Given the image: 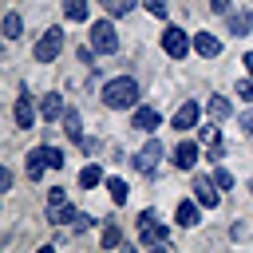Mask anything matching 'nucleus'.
<instances>
[{
  "mask_svg": "<svg viewBox=\"0 0 253 253\" xmlns=\"http://www.w3.org/2000/svg\"><path fill=\"white\" fill-rule=\"evenodd\" d=\"M20 32H24L20 12H8V16H4V36H8V40H20Z\"/></svg>",
  "mask_w": 253,
  "mask_h": 253,
  "instance_id": "22",
  "label": "nucleus"
},
{
  "mask_svg": "<svg viewBox=\"0 0 253 253\" xmlns=\"http://www.w3.org/2000/svg\"><path fill=\"white\" fill-rule=\"evenodd\" d=\"M249 190H253V182H249Z\"/></svg>",
  "mask_w": 253,
  "mask_h": 253,
  "instance_id": "37",
  "label": "nucleus"
},
{
  "mask_svg": "<svg viewBox=\"0 0 253 253\" xmlns=\"http://www.w3.org/2000/svg\"><path fill=\"white\" fill-rule=\"evenodd\" d=\"M174 166H178V170L198 166V142H178V150H174Z\"/></svg>",
  "mask_w": 253,
  "mask_h": 253,
  "instance_id": "15",
  "label": "nucleus"
},
{
  "mask_svg": "<svg viewBox=\"0 0 253 253\" xmlns=\"http://www.w3.org/2000/svg\"><path fill=\"white\" fill-rule=\"evenodd\" d=\"M63 111H67V107H63V95L47 91V95H43V103H40V115H43L47 123H59V119H63Z\"/></svg>",
  "mask_w": 253,
  "mask_h": 253,
  "instance_id": "12",
  "label": "nucleus"
},
{
  "mask_svg": "<svg viewBox=\"0 0 253 253\" xmlns=\"http://www.w3.org/2000/svg\"><path fill=\"white\" fill-rule=\"evenodd\" d=\"M217 190H221V186H217L213 178H194V198H198L206 210H213V206L221 202V194H217Z\"/></svg>",
  "mask_w": 253,
  "mask_h": 253,
  "instance_id": "9",
  "label": "nucleus"
},
{
  "mask_svg": "<svg viewBox=\"0 0 253 253\" xmlns=\"http://www.w3.org/2000/svg\"><path fill=\"white\" fill-rule=\"evenodd\" d=\"M194 51H198L202 59H217V55H221V40H217L213 32H194Z\"/></svg>",
  "mask_w": 253,
  "mask_h": 253,
  "instance_id": "10",
  "label": "nucleus"
},
{
  "mask_svg": "<svg viewBox=\"0 0 253 253\" xmlns=\"http://www.w3.org/2000/svg\"><path fill=\"white\" fill-rule=\"evenodd\" d=\"M115 245H123V229L111 221V225H103V249H115Z\"/></svg>",
  "mask_w": 253,
  "mask_h": 253,
  "instance_id": "24",
  "label": "nucleus"
},
{
  "mask_svg": "<svg viewBox=\"0 0 253 253\" xmlns=\"http://www.w3.org/2000/svg\"><path fill=\"white\" fill-rule=\"evenodd\" d=\"M142 4H146V12H150V16H158V20L166 16V0H142Z\"/></svg>",
  "mask_w": 253,
  "mask_h": 253,
  "instance_id": "28",
  "label": "nucleus"
},
{
  "mask_svg": "<svg viewBox=\"0 0 253 253\" xmlns=\"http://www.w3.org/2000/svg\"><path fill=\"white\" fill-rule=\"evenodd\" d=\"M213 182H217V186H221V190H229V186H233V174H229V170H221V166H217V170H213Z\"/></svg>",
  "mask_w": 253,
  "mask_h": 253,
  "instance_id": "27",
  "label": "nucleus"
},
{
  "mask_svg": "<svg viewBox=\"0 0 253 253\" xmlns=\"http://www.w3.org/2000/svg\"><path fill=\"white\" fill-rule=\"evenodd\" d=\"M221 154H225V142H221V138H213V142H210V158H213V162H221Z\"/></svg>",
  "mask_w": 253,
  "mask_h": 253,
  "instance_id": "30",
  "label": "nucleus"
},
{
  "mask_svg": "<svg viewBox=\"0 0 253 253\" xmlns=\"http://www.w3.org/2000/svg\"><path fill=\"white\" fill-rule=\"evenodd\" d=\"M162 51H166L170 59H186V51H190V36H186L182 28L170 24V28L162 32Z\"/></svg>",
  "mask_w": 253,
  "mask_h": 253,
  "instance_id": "5",
  "label": "nucleus"
},
{
  "mask_svg": "<svg viewBox=\"0 0 253 253\" xmlns=\"http://www.w3.org/2000/svg\"><path fill=\"white\" fill-rule=\"evenodd\" d=\"M59 202H67V194H63V186H55V190L47 194V206H59Z\"/></svg>",
  "mask_w": 253,
  "mask_h": 253,
  "instance_id": "32",
  "label": "nucleus"
},
{
  "mask_svg": "<svg viewBox=\"0 0 253 253\" xmlns=\"http://www.w3.org/2000/svg\"><path fill=\"white\" fill-rule=\"evenodd\" d=\"M158 162H162V142H158V138H150V142H146V146L134 154V170L150 178V174L158 170Z\"/></svg>",
  "mask_w": 253,
  "mask_h": 253,
  "instance_id": "6",
  "label": "nucleus"
},
{
  "mask_svg": "<svg viewBox=\"0 0 253 253\" xmlns=\"http://www.w3.org/2000/svg\"><path fill=\"white\" fill-rule=\"evenodd\" d=\"M59 51H63V28H47V32L36 40V47H32V59H36V63H51Z\"/></svg>",
  "mask_w": 253,
  "mask_h": 253,
  "instance_id": "2",
  "label": "nucleus"
},
{
  "mask_svg": "<svg viewBox=\"0 0 253 253\" xmlns=\"http://www.w3.org/2000/svg\"><path fill=\"white\" fill-rule=\"evenodd\" d=\"M241 130H245V134H253V111H245V115H241Z\"/></svg>",
  "mask_w": 253,
  "mask_h": 253,
  "instance_id": "34",
  "label": "nucleus"
},
{
  "mask_svg": "<svg viewBox=\"0 0 253 253\" xmlns=\"http://www.w3.org/2000/svg\"><path fill=\"white\" fill-rule=\"evenodd\" d=\"M198 115H202V107L190 99V103H182L178 111H174V119H170V126L178 130V134H186V130H194L198 126Z\"/></svg>",
  "mask_w": 253,
  "mask_h": 253,
  "instance_id": "8",
  "label": "nucleus"
},
{
  "mask_svg": "<svg viewBox=\"0 0 253 253\" xmlns=\"http://www.w3.org/2000/svg\"><path fill=\"white\" fill-rule=\"evenodd\" d=\"M206 111H210V119H217V123L233 115V107H229V99H225V95H213V99L206 103Z\"/></svg>",
  "mask_w": 253,
  "mask_h": 253,
  "instance_id": "18",
  "label": "nucleus"
},
{
  "mask_svg": "<svg viewBox=\"0 0 253 253\" xmlns=\"http://www.w3.org/2000/svg\"><path fill=\"white\" fill-rule=\"evenodd\" d=\"M229 36H249V28H253V12L249 8H241V12H229Z\"/></svg>",
  "mask_w": 253,
  "mask_h": 253,
  "instance_id": "14",
  "label": "nucleus"
},
{
  "mask_svg": "<svg viewBox=\"0 0 253 253\" xmlns=\"http://www.w3.org/2000/svg\"><path fill=\"white\" fill-rule=\"evenodd\" d=\"M210 12H221V16H229V12H233V4H229V0H210Z\"/></svg>",
  "mask_w": 253,
  "mask_h": 253,
  "instance_id": "31",
  "label": "nucleus"
},
{
  "mask_svg": "<svg viewBox=\"0 0 253 253\" xmlns=\"http://www.w3.org/2000/svg\"><path fill=\"white\" fill-rule=\"evenodd\" d=\"M12 115H16V126H20V130H32V123H36V107H32V95H28V91H20Z\"/></svg>",
  "mask_w": 253,
  "mask_h": 253,
  "instance_id": "11",
  "label": "nucleus"
},
{
  "mask_svg": "<svg viewBox=\"0 0 253 253\" xmlns=\"http://www.w3.org/2000/svg\"><path fill=\"white\" fill-rule=\"evenodd\" d=\"M63 16L75 20V24H83L87 20V0H63Z\"/></svg>",
  "mask_w": 253,
  "mask_h": 253,
  "instance_id": "21",
  "label": "nucleus"
},
{
  "mask_svg": "<svg viewBox=\"0 0 253 253\" xmlns=\"http://www.w3.org/2000/svg\"><path fill=\"white\" fill-rule=\"evenodd\" d=\"M103 107L111 111H126V107H138V83L130 75H115L103 83Z\"/></svg>",
  "mask_w": 253,
  "mask_h": 253,
  "instance_id": "1",
  "label": "nucleus"
},
{
  "mask_svg": "<svg viewBox=\"0 0 253 253\" xmlns=\"http://www.w3.org/2000/svg\"><path fill=\"white\" fill-rule=\"evenodd\" d=\"M43 154H47V166H51V170H63V162H67V154H63L59 146H43Z\"/></svg>",
  "mask_w": 253,
  "mask_h": 253,
  "instance_id": "26",
  "label": "nucleus"
},
{
  "mask_svg": "<svg viewBox=\"0 0 253 253\" xmlns=\"http://www.w3.org/2000/svg\"><path fill=\"white\" fill-rule=\"evenodd\" d=\"M138 233H142V245H150V249H162L166 245V225L154 221V210H142L138 213Z\"/></svg>",
  "mask_w": 253,
  "mask_h": 253,
  "instance_id": "4",
  "label": "nucleus"
},
{
  "mask_svg": "<svg viewBox=\"0 0 253 253\" xmlns=\"http://www.w3.org/2000/svg\"><path fill=\"white\" fill-rule=\"evenodd\" d=\"M24 170H28V178H32V182H40V178H43V170H51V166H47V154H43V146H36V150L28 154Z\"/></svg>",
  "mask_w": 253,
  "mask_h": 253,
  "instance_id": "13",
  "label": "nucleus"
},
{
  "mask_svg": "<svg viewBox=\"0 0 253 253\" xmlns=\"http://www.w3.org/2000/svg\"><path fill=\"white\" fill-rule=\"evenodd\" d=\"M107 190H111V202H115V206H123V202H126V194H130L123 178H107Z\"/></svg>",
  "mask_w": 253,
  "mask_h": 253,
  "instance_id": "23",
  "label": "nucleus"
},
{
  "mask_svg": "<svg viewBox=\"0 0 253 253\" xmlns=\"http://www.w3.org/2000/svg\"><path fill=\"white\" fill-rule=\"evenodd\" d=\"M241 63H245V67H249V75H253V51H249V55H245Z\"/></svg>",
  "mask_w": 253,
  "mask_h": 253,
  "instance_id": "36",
  "label": "nucleus"
},
{
  "mask_svg": "<svg viewBox=\"0 0 253 253\" xmlns=\"http://www.w3.org/2000/svg\"><path fill=\"white\" fill-rule=\"evenodd\" d=\"M79 150L83 154H95V138H79Z\"/></svg>",
  "mask_w": 253,
  "mask_h": 253,
  "instance_id": "35",
  "label": "nucleus"
},
{
  "mask_svg": "<svg viewBox=\"0 0 253 253\" xmlns=\"http://www.w3.org/2000/svg\"><path fill=\"white\" fill-rule=\"evenodd\" d=\"M99 182H103V170H99V166H95V162H91V166H83V170H79V186H83V190H95V186H99Z\"/></svg>",
  "mask_w": 253,
  "mask_h": 253,
  "instance_id": "20",
  "label": "nucleus"
},
{
  "mask_svg": "<svg viewBox=\"0 0 253 253\" xmlns=\"http://www.w3.org/2000/svg\"><path fill=\"white\" fill-rule=\"evenodd\" d=\"M0 190H12V170H8V166L0 170Z\"/></svg>",
  "mask_w": 253,
  "mask_h": 253,
  "instance_id": "33",
  "label": "nucleus"
},
{
  "mask_svg": "<svg viewBox=\"0 0 253 253\" xmlns=\"http://www.w3.org/2000/svg\"><path fill=\"white\" fill-rule=\"evenodd\" d=\"M59 123H63V134H67V138H75V142L83 138V126H79V111H71V107H67Z\"/></svg>",
  "mask_w": 253,
  "mask_h": 253,
  "instance_id": "19",
  "label": "nucleus"
},
{
  "mask_svg": "<svg viewBox=\"0 0 253 253\" xmlns=\"http://www.w3.org/2000/svg\"><path fill=\"white\" fill-rule=\"evenodd\" d=\"M198 206H202V202H190V198H186V202H178V225H186V229H194V225L202 221V213H198Z\"/></svg>",
  "mask_w": 253,
  "mask_h": 253,
  "instance_id": "16",
  "label": "nucleus"
},
{
  "mask_svg": "<svg viewBox=\"0 0 253 253\" xmlns=\"http://www.w3.org/2000/svg\"><path fill=\"white\" fill-rule=\"evenodd\" d=\"M130 126H134V130H142V134L158 130V126H162V115H158V107H146V103H138V107H134V115H130Z\"/></svg>",
  "mask_w": 253,
  "mask_h": 253,
  "instance_id": "7",
  "label": "nucleus"
},
{
  "mask_svg": "<svg viewBox=\"0 0 253 253\" xmlns=\"http://www.w3.org/2000/svg\"><path fill=\"white\" fill-rule=\"evenodd\" d=\"M91 47H95L99 55L119 51V32H115V24H111V20H99V24L91 28Z\"/></svg>",
  "mask_w": 253,
  "mask_h": 253,
  "instance_id": "3",
  "label": "nucleus"
},
{
  "mask_svg": "<svg viewBox=\"0 0 253 253\" xmlns=\"http://www.w3.org/2000/svg\"><path fill=\"white\" fill-rule=\"evenodd\" d=\"M138 0H103V8H107V16H126L130 8H134Z\"/></svg>",
  "mask_w": 253,
  "mask_h": 253,
  "instance_id": "25",
  "label": "nucleus"
},
{
  "mask_svg": "<svg viewBox=\"0 0 253 253\" xmlns=\"http://www.w3.org/2000/svg\"><path fill=\"white\" fill-rule=\"evenodd\" d=\"M75 217H79V213H75L67 202H59V206H47V221H51V225H67V221L75 225Z\"/></svg>",
  "mask_w": 253,
  "mask_h": 253,
  "instance_id": "17",
  "label": "nucleus"
},
{
  "mask_svg": "<svg viewBox=\"0 0 253 253\" xmlns=\"http://www.w3.org/2000/svg\"><path fill=\"white\" fill-rule=\"evenodd\" d=\"M237 95H241V99H245V103H253V75H249V79H241V83H237Z\"/></svg>",
  "mask_w": 253,
  "mask_h": 253,
  "instance_id": "29",
  "label": "nucleus"
}]
</instances>
